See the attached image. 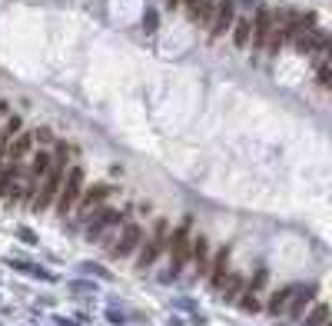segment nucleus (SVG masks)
<instances>
[{
	"label": "nucleus",
	"mask_w": 332,
	"mask_h": 326,
	"mask_svg": "<svg viewBox=\"0 0 332 326\" xmlns=\"http://www.w3.org/2000/svg\"><path fill=\"white\" fill-rule=\"evenodd\" d=\"M272 30H276V10L259 7V10H256V20H253V37H249V43L266 47L269 37H272Z\"/></svg>",
	"instance_id": "obj_8"
},
{
	"label": "nucleus",
	"mask_w": 332,
	"mask_h": 326,
	"mask_svg": "<svg viewBox=\"0 0 332 326\" xmlns=\"http://www.w3.org/2000/svg\"><path fill=\"white\" fill-rule=\"evenodd\" d=\"M190 256H193V266H196V276L206 273V266H209V240H206V237H193Z\"/></svg>",
	"instance_id": "obj_12"
},
{
	"label": "nucleus",
	"mask_w": 332,
	"mask_h": 326,
	"mask_svg": "<svg viewBox=\"0 0 332 326\" xmlns=\"http://www.w3.org/2000/svg\"><path fill=\"white\" fill-rule=\"evenodd\" d=\"M319 87H329V60H319Z\"/></svg>",
	"instance_id": "obj_19"
},
{
	"label": "nucleus",
	"mask_w": 332,
	"mask_h": 326,
	"mask_svg": "<svg viewBox=\"0 0 332 326\" xmlns=\"http://www.w3.org/2000/svg\"><path fill=\"white\" fill-rule=\"evenodd\" d=\"M80 193H83V170L70 167L64 173V187H60V193H57V203H53V207L60 210V213H70V210L77 207Z\"/></svg>",
	"instance_id": "obj_4"
},
{
	"label": "nucleus",
	"mask_w": 332,
	"mask_h": 326,
	"mask_svg": "<svg viewBox=\"0 0 332 326\" xmlns=\"http://www.w3.org/2000/svg\"><path fill=\"white\" fill-rule=\"evenodd\" d=\"M312 300H316V287H296L293 303H289V316H302V310H306Z\"/></svg>",
	"instance_id": "obj_13"
},
{
	"label": "nucleus",
	"mask_w": 332,
	"mask_h": 326,
	"mask_svg": "<svg viewBox=\"0 0 332 326\" xmlns=\"http://www.w3.org/2000/svg\"><path fill=\"white\" fill-rule=\"evenodd\" d=\"M113 193V187L110 183H96V187H83V193H80V200H77V223L80 226H83V223L90 220V216L96 213V210L103 207V203H106V197H110Z\"/></svg>",
	"instance_id": "obj_2"
},
{
	"label": "nucleus",
	"mask_w": 332,
	"mask_h": 326,
	"mask_svg": "<svg viewBox=\"0 0 332 326\" xmlns=\"http://www.w3.org/2000/svg\"><path fill=\"white\" fill-rule=\"evenodd\" d=\"M83 270H87V273H100L103 280H110V273H106V270H100V266H96V263H87V266H83Z\"/></svg>",
	"instance_id": "obj_22"
},
{
	"label": "nucleus",
	"mask_w": 332,
	"mask_h": 326,
	"mask_svg": "<svg viewBox=\"0 0 332 326\" xmlns=\"http://www.w3.org/2000/svg\"><path fill=\"white\" fill-rule=\"evenodd\" d=\"M325 319H329V306H316V313L306 316V326H325Z\"/></svg>",
	"instance_id": "obj_18"
},
{
	"label": "nucleus",
	"mask_w": 332,
	"mask_h": 326,
	"mask_svg": "<svg viewBox=\"0 0 332 326\" xmlns=\"http://www.w3.org/2000/svg\"><path fill=\"white\" fill-rule=\"evenodd\" d=\"M236 10H233V0H216L213 4V14H209V20H206V27H209V37H223V33L233 27V20H236Z\"/></svg>",
	"instance_id": "obj_7"
},
{
	"label": "nucleus",
	"mask_w": 332,
	"mask_h": 326,
	"mask_svg": "<svg viewBox=\"0 0 332 326\" xmlns=\"http://www.w3.org/2000/svg\"><path fill=\"white\" fill-rule=\"evenodd\" d=\"M166 240H170V223L159 220L156 233H153V237H143V243H140V256H136V266H140V270H146V266L156 263V256L166 250Z\"/></svg>",
	"instance_id": "obj_3"
},
{
	"label": "nucleus",
	"mask_w": 332,
	"mask_h": 326,
	"mask_svg": "<svg viewBox=\"0 0 332 326\" xmlns=\"http://www.w3.org/2000/svg\"><path fill=\"white\" fill-rule=\"evenodd\" d=\"M183 4L190 7V17H193V20L206 27V20H209V14H213V4H216V0H183Z\"/></svg>",
	"instance_id": "obj_14"
},
{
	"label": "nucleus",
	"mask_w": 332,
	"mask_h": 326,
	"mask_svg": "<svg viewBox=\"0 0 332 326\" xmlns=\"http://www.w3.org/2000/svg\"><path fill=\"white\" fill-rule=\"evenodd\" d=\"M120 223H123V213H120V210L100 207V210H96V213L90 216L87 223H83V226H87V240H90V243H96V240H100L103 233H106V230H113V226H120Z\"/></svg>",
	"instance_id": "obj_6"
},
{
	"label": "nucleus",
	"mask_w": 332,
	"mask_h": 326,
	"mask_svg": "<svg viewBox=\"0 0 332 326\" xmlns=\"http://www.w3.org/2000/svg\"><path fill=\"white\" fill-rule=\"evenodd\" d=\"M293 293H296V287H289V290H279V293H272V300H269V313H272V316H279V313H289Z\"/></svg>",
	"instance_id": "obj_16"
},
{
	"label": "nucleus",
	"mask_w": 332,
	"mask_h": 326,
	"mask_svg": "<svg viewBox=\"0 0 332 326\" xmlns=\"http://www.w3.org/2000/svg\"><path fill=\"white\" fill-rule=\"evenodd\" d=\"M230 253H233V247H219V250H216V256L209 260V266H206V276H209L213 290H219L223 276L230 273Z\"/></svg>",
	"instance_id": "obj_10"
},
{
	"label": "nucleus",
	"mask_w": 332,
	"mask_h": 326,
	"mask_svg": "<svg viewBox=\"0 0 332 326\" xmlns=\"http://www.w3.org/2000/svg\"><path fill=\"white\" fill-rule=\"evenodd\" d=\"M143 226L140 223H123L120 226V233H117V243L110 247V253L117 256V260H127V256H133L136 250H140V243H143Z\"/></svg>",
	"instance_id": "obj_5"
},
{
	"label": "nucleus",
	"mask_w": 332,
	"mask_h": 326,
	"mask_svg": "<svg viewBox=\"0 0 332 326\" xmlns=\"http://www.w3.org/2000/svg\"><path fill=\"white\" fill-rule=\"evenodd\" d=\"M17 130H20V120H17V117H10V120H7V127H4V136H14Z\"/></svg>",
	"instance_id": "obj_21"
},
{
	"label": "nucleus",
	"mask_w": 332,
	"mask_h": 326,
	"mask_svg": "<svg viewBox=\"0 0 332 326\" xmlns=\"http://www.w3.org/2000/svg\"><path fill=\"white\" fill-rule=\"evenodd\" d=\"M33 150V130H17L14 136H7V144H4V157L7 160H24L27 153Z\"/></svg>",
	"instance_id": "obj_9"
},
{
	"label": "nucleus",
	"mask_w": 332,
	"mask_h": 326,
	"mask_svg": "<svg viewBox=\"0 0 332 326\" xmlns=\"http://www.w3.org/2000/svg\"><path fill=\"white\" fill-rule=\"evenodd\" d=\"M143 27H146V30H156V14H153V10H146V14H143Z\"/></svg>",
	"instance_id": "obj_20"
},
{
	"label": "nucleus",
	"mask_w": 332,
	"mask_h": 326,
	"mask_svg": "<svg viewBox=\"0 0 332 326\" xmlns=\"http://www.w3.org/2000/svg\"><path fill=\"white\" fill-rule=\"evenodd\" d=\"M190 247H193V216H186L176 230H170V240H166V250H170V273H163V280L176 276V273L186 266Z\"/></svg>",
	"instance_id": "obj_1"
},
{
	"label": "nucleus",
	"mask_w": 332,
	"mask_h": 326,
	"mask_svg": "<svg viewBox=\"0 0 332 326\" xmlns=\"http://www.w3.org/2000/svg\"><path fill=\"white\" fill-rule=\"evenodd\" d=\"M219 293H223V300H226V303H236L239 296L246 293V280L239 276V273H226L223 283H219Z\"/></svg>",
	"instance_id": "obj_11"
},
{
	"label": "nucleus",
	"mask_w": 332,
	"mask_h": 326,
	"mask_svg": "<svg viewBox=\"0 0 332 326\" xmlns=\"http://www.w3.org/2000/svg\"><path fill=\"white\" fill-rule=\"evenodd\" d=\"M20 237H24V243H37V237H33L30 230H20Z\"/></svg>",
	"instance_id": "obj_23"
},
{
	"label": "nucleus",
	"mask_w": 332,
	"mask_h": 326,
	"mask_svg": "<svg viewBox=\"0 0 332 326\" xmlns=\"http://www.w3.org/2000/svg\"><path fill=\"white\" fill-rule=\"evenodd\" d=\"M50 163H53V157H50V153H47V150H40V153H33V163H30V173H33V176H37V180H40V176H43V173H47V170H50Z\"/></svg>",
	"instance_id": "obj_17"
},
{
	"label": "nucleus",
	"mask_w": 332,
	"mask_h": 326,
	"mask_svg": "<svg viewBox=\"0 0 332 326\" xmlns=\"http://www.w3.org/2000/svg\"><path fill=\"white\" fill-rule=\"evenodd\" d=\"M249 37H253V20L249 17H239V20H233V40H236V47H249Z\"/></svg>",
	"instance_id": "obj_15"
}]
</instances>
